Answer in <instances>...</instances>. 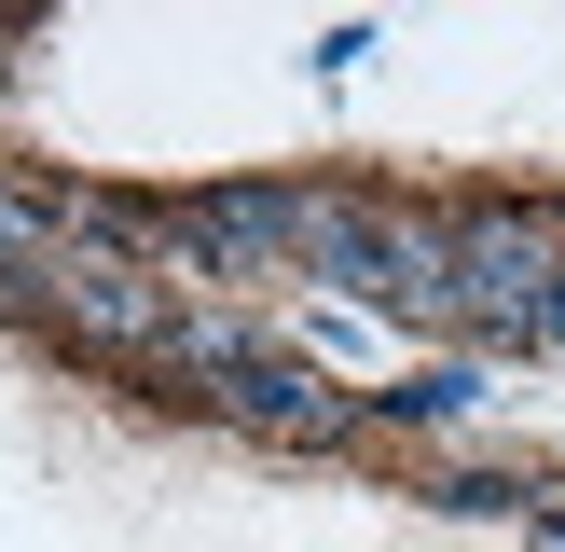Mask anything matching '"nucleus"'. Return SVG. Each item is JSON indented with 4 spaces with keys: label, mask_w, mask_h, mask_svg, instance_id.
<instances>
[{
    "label": "nucleus",
    "mask_w": 565,
    "mask_h": 552,
    "mask_svg": "<svg viewBox=\"0 0 565 552\" xmlns=\"http://www.w3.org/2000/svg\"><path fill=\"white\" fill-rule=\"evenodd\" d=\"M42 304L70 331H97V346H125V359H166L180 318H193V304L166 290L152 263H125V248H55V263H42Z\"/></svg>",
    "instance_id": "f257e3e1"
},
{
    "label": "nucleus",
    "mask_w": 565,
    "mask_h": 552,
    "mask_svg": "<svg viewBox=\"0 0 565 552\" xmlns=\"http://www.w3.org/2000/svg\"><path fill=\"white\" fill-rule=\"evenodd\" d=\"M207 401H221V414H248L263 442H345V428H359V401H345V386H331L318 359H276V346L248 359V373H221Z\"/></svg>",
    "instance_id": "f03ea898"
},
{
    "label": "nucleus",
    "mask_w": 565,
    "mask_h": 552,
    "mask_svg": "<svg viewBox=\"0 0 565 552\" xmlns=\"http://www.w3.org/2000/svg\"><path fill=\"white\" fill-rule=\"evenodd\" d=\"M469 401H483V359H428V373L386 386V414H401V428H456Z\"/></svg>",
    "instance_id": "7ed1b4c3"
},
{
    "label": "nucleus",
    "mask_w": 565,
    "mask_h": 552,
    "mask_svg": "<svg viewBox=\"0 0 565 552\" xmlns=\"http://www.w3.org/2000/svg\"><path fill=\"white\" fill-rule=\"evenodd\" d=\"M539 346H565V290H552V318H539Z\"/></svg>",
    "instance_id": "20e7f679"
}]
</instances>
